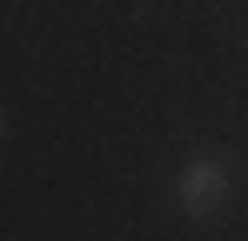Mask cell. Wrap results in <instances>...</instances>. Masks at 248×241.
<instances>
[{
    "label": "cell",
    "instance_id": "obj_1",
    "mask_svg": "<svg viewBox=\"0 0 248 241\" xmlns=\"http://www.w3.org/2000/svg\"><path fill=\"white\" fill-rule=\"evenodd\" d=\"M174 201H181L188 221H215V214H228V167H221L215 154H195L181 174H174Z\"/></svg>",
    "mask_w": 248,
    "mask_h": 241
},
{
    "label": "cell",
    "instance_id": "obj_2",
    "mask_svg": "<svg viewBox=\"0 0 248 241\" xmlns=\"http://www.w3.org/2000/svg\"><path fill=\"white\" fill-rule=\"evenodd\" d=\"M0 134H7V114H0Z\"/></svg>",
    "mask_w": 248,
    "mask_h": 241
}]
</instances>
